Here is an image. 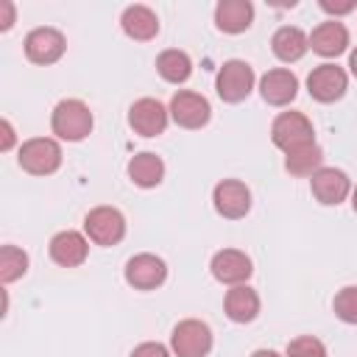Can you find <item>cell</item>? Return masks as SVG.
<instances>
[{"label":"cell","instance_id":"6da1fadb","mask_svg":"<svg viewBox=\"0 0 357 357\" xmlns=\"http://www.w3.org/2000/svg\"><path fill=\"white\" fill-rule=\"evenodd\" d=\"M95 126V117L89 112V106L78 98H67V100H59L53 114H50V128L59 139L64 142H81L89 137Z\"/></svg>","mask_w":357,"mask_h":357},{"label":"cell","instance_id":"7a4b0ae2","mask_svg":"<svg viewBox=\"0 0 357 357\" xmlns=\"http://www.w3.org/2000/svg\"><path fill=\"white\" fill-rule=\"evenodd\" d=\"M17 162L31 176H50L61 167V145L53 137H33L20 145Z\"/></svg>","mask_w":357,"mask_h":357},{"label":"cell","instance_id":"3957f363","mask_svg":"<svg viewBox=\"0 0 357 357\" xmlns=\"http://www.w3.org/2000/svg\"><path fill=\"white\" fill-rule=\"evenodd\" d=\"M271 139L279 151L290 153L301 145L315 142V128L304 112H282L271 123Z\"/></svg>","mask_w":357,"mask_h":357},{"label":"cell","instance_id":"277c9868","mask_svg":"<svg viewBox=\"0 0 357 357\" xmlns=\"http://www.w3.org/2000/svg\"><path fill=\"white\" fill-rule=\"evenodd\" d=\"M254 67L243 59H229L223 61V67L218 70V78H215V89H218V98L223 103H240L251 95L254 89Z\"/></svg>","mask_w":357,"mask_h":357},{"label":"cell","instance_id":"5b68a950","mask_svg":"<svg viewBox=\"0 0 357 357\" xmlns=\"http://www.w3.org/2000/svg\"><path fill=\"white\" fill-rule=\"evenodd\" d=\"M170 349L176 357H206L212 351V329L198 318H184L170 332Z\"/></svg>","mask_w":357,"mask_h":357},{"label":"cell","instance_id":"8992f818","mask_svg":"<svg viewBox=\"0 0 357 357\" xmlns=\"http://www.w3.org/2000/svg\"><path fill=\"white\" fill-rule=\"evenodd\" d=\"M84 231L95 245H117L126 237V218L114 206H95L84 218Z\"/></svg>","mask_w":357,"mask_h":357},{"label":"cell","instance_id":"52a82bcc","mask_svg":"<svg viewBox=\"0 0 357 357\" xmlns=\"http://www.w3.org/2000/svg\"><path fill=\"white\" fill-rule=\"evenodd\" d=\"M346 89H349V75L343 67L332 61L312 67V73L307 75V92L318 103H335L346 95Z\"/></svg>","mask_w":357,"mask_h":357},{"label":"cell","instance_id":"ba28073f","mask_svg":"<svg viewBox=\"0 0 357 357\" xmlns=\"http://www.w3.org/2000/svg\"><path fill=\"white\" fill-rule=\"evenodd\" d=\"M22 47H25L28 61L47 67V64H56V61L64 56V50H67V39H64V33H61L59 28L42 25V28H33V31L25 36Z\"/></svg>","mask_w":357,"mask_h":357},{"label":"cell","instance_id":"9c48e42d","mask_svg":"<svg viewBox=\"0 0 357 357\" xmlns=\"http://www.w3.org/2000/svg\"><path fill=\"white\" fill-rule=\"evenodd\" d=\"M212 204L215 212L226 220H240L251 209V190L240 178H223L212 190Z\"/></svg>","mask_w":357,"mask_h":357},{"label":"cell","instance_id":"30bf717a","mask_svg":"<svg viewBox=\"0 0 357 357\" xmlns=\"http://www.w3.org/2000/svg\"><path fill=\"white\" fill-rule=\"evenodd\" d=\"M170 117L181 128H204L212 117V106L204 95L192 89H178L170 98Z\"/></svg>","mask_w":357,"mask_h":357},{"label":"cell","instance_id":"8fae6325","mask_svg":"<svg viewBox=\"0 0 357 357\" xmlns=\"http://www.w3.org/2000/svg\"><path fill=\"white\" fill-rule=\"evenodd\" d=\"M126 282L134 287V290H156L159 284H165L167 279V265L162 257L156 254H134L128 262H126V271H123Z\"/></svg>","mask_w":357,"mask_h":357},{"label":"cell","instance_id":"7c38bea8","mask_svg":"<svg viewBox=\"0 0 357 357\" xmlns=\"http://www.w3.org/2000/svg\"><path fill=\"white\" fill-rule=\"evenodd\" d=\"M167 120H170V109H165L156 98H139L128 109V126L139 137H159V134H165Z\"/></svg>","mask_w":357,"mask_h":357},{"label":"cell","instance_id":"4fadbf2b","mask_svg":"<svg viewBox=\"0 0 357 357\" xmlns=\"http://www.w3.org/2000/svg\"><path fill=\"white\" fill-rule=\"evenodd\" d=\"M209 271H212V276L220 284L234 287V284H245L248 282V276L254 273V265H251V257L245 251H240V248H223V251H218L212 257Z\"/></svg>","mask_w":357,"mask_h":357},{"label":"cell","instance_id":"5bb4252c","mask_svg":"<svg viewBox=\"0 0 357 357\" xmlns=\"http://www.w3.org/2000/svg\"><path fill=\"white\" fill-rule=\"evenodd\" d=\"M310 190H312V198L324 206H337L349 198L351 192V181L343 170L337 167H321L318 173L310 176Z\"/></svg>","mask_w":357,"mask_h":357},{"label":"cell","instance_id":"9a60e30c","mask_svg":"<svg viewBox=\"0 0 357 357\" xmlns=\"http://www.w3.org/2000/svg\"><path fill=\"white\" fill-rule=\"evenodd\" d=\"M50 259L61 268H78L86 262V254H89V237H84L81 231L75 229H67V231H59L50 237Z\"/></svg>","mask_w":357,"mask_h":357},{"label":"cell","instance_id":"2e32d148","mask_svg":"<svg viewBox=\"0 0 357 357\" xmlns=\"http://www.w3.org/2000/svg\"><path fill=\"white\" fill-rule=\"evenodd\" d=\"M259 95L271 106H287L298 95V78L287 67H273L259 78Z\"/></svg>","mask_w":357,"mask_h":357},{"label":"cell","instance_id":"e0dca14e","mask_svg":"<svg viewBox=\"0 0 357 357\" xmlns=\"http://www.w3.org/2000/svg\"><path fill=\"white\" fill-rule=\"evenodd\" d=\"M310 50L324 59H337L340 53L349 50V28L337 20H326L315 25L310 33Z\"/></svg>","mask_w":357,"mask_h":357},{"label":"cell","instance_id":"ac0fdd59","mask_svg":"<svg viewBox=\"0 0 357 357\" xmlns=\"http://www.w3.org/2000/svg\"><path fill=\"white\" fill-rule=\"evenodd\" d=\"M120 28H123V33H126L128 39H134V42H151V39H156V33H159V17H156L153 8L137 3V6H128V8L123 11Z\"/></svg>","mask_w":357,"mask_h":357},{"label":"cell","instance_id":"d6986e66","mask_svg":"<svg viewBox=\"0 0 357 357\" xmlns=\"http://www.w3.org/2000/svg\"><path fill=\"white\" fill-rule=\"evenodd\" d=\"M223 312L234 324H251L259 315V296L248 284H234L223 296Z\"/></svg>","mask_w":357,"mask_h":357},{"label":"cell","instance_id":"ffe728a7","mask_svg":"<svg viewBox=\"0 0 357 357\" xmlns=\"http://www.w3.org/2000/svg\"><path fill=\"white\" fill-rule=\"evenodd\" d=\"M254 22V6L248 0H220L215 6V25L223 33H243Z\"/></svg>","mask_w":357,"mask_h":357},{"label":"cell","instance_id":"44dd1931","mask_svg":"<svg viewBox=\"0 0 357 357\" xmlns=\"http://www.w3.org/2000/svg\"><path fill=\"white\" fill-rule=\"evenodd\" d=\"M271 47H273V56L284 64H293L298 59H304V53L310 50V36L296 28V25H282L273 31L271 36Z\"/></svg>","mask_w":357,"mask_h":357},{"label":"cell","instance_id":"7402d4cb","mask_svg":"<svg viewBox=\"0 0 357 357\" xmlns=\"http://www.w3.org/2000/svg\"><path fill=\"white\" fill-rule=\"evenodd\" d=\"M128 178H131L137 187L151 190V187L162 184V178H165V162H162L156 153H151V151L134 153V156L128 159Z\"/></svg>","mask_w":357,"mask_h":357},{"label":"cell","instance_id":"603a6c76","mask_svg":"<svg viewBox=\"0 0 357 357\" xmlns=\"http://www.w3.org/2000/svg\"><path fill=\"white\" fill-rule=\"evenodd\" d=\"M156 73L167 84H184L192 75V59L178 47H167L156 56Z\"/></svg>","mask_w":357,"mask_h":357},{"label":"cell","instance_id":"cb8c5ba5","mask_svg":"<svg viewBox=\"0 0 357 357\" xmlns=\"http://www.w3.org/2000/svg\"><path fill=\"white\" fill-rule=\"evenodd\" d=\"M284 167L290 176H298V178H307L312 173H318L324 167V151L318 142H310V145H301L290 153H284Z\"/></svg>","mask_w":357,"mask_h":357},{"label":"cell","instance_id":"d4e9b609","mask_svg":"<svg viewBox=\"0 0 357 357\" xmlns=\"http://www.w3.org/2000/svg\"><path fill=\"white\" fill-rule=\"evenodd\" d=\"M25 273H28V254L17 245H3L0 248V279H3V284H11Z\"/></svg>","mask_w":357,"mask_h":357},{"label":"cell","instance_id":"484cf974","mask_svg":"<svg viewBox=\"0 0 357 357\" xmlns=\"http://www.w3.org/2000/svg\"><path fill=\"white\" fill-rule=\"evenodd\" d=\"M332 310L343 324H357V284H349L335 293Z\"/></svg>","mask_w":357,"mask_h":357},{"label":"cell","instance_id":"4316f807","mask_svg":"<svg viewBox=\"0 0 357 357\" xmlns=\"http://www.w3.org/2000/svg\"><path fill=\"white\" fill-rule=\"evenodd\" d=\"M287 357H326V346L312 337V335H301V337H293L287 343Z\"/></svg>","mask_w":357,"mask_h":357},{"label":"cell","instance_id":"83f0119b","mask_svg":"<svg viewBox=\"0 0 357 357\" xmlns=\"http://www.w3.org/2000/svg\"><path fill=\"white\" fill-rule=\"evenodd\" d=\"M131 357H170V351H167V346L148 340V343H139V346L131 351Z\"/></svg>","mask_w":357,"mask_h":357},{"label":"cell","instance_id":"f1b7e54d","mask_svg":"<svg viewBox=\"0 0 357 357\" xmlns=\"http://www.w3.org/2000/svg\"><path fill=\"white\" fill-rule=\"evenodd\" d=\"M321 8H324L326 14H335V17H340V14H349V11H354V8H357V3H354V0H346V3L321 0Z\"/></svg>","mask_w":357,"mask_h":357},{"label":"cell","instance_id":"f546056e","mask_svg":"<svg viewBox=\"0 0 357 357\" xmlns=\"http://www.w3.org/2000/svg\"><path fill=\"white\" fill-rule=\"evenodd\" d=\"M0 11H3L0 31H8V28L14 25V3H11V0H0Z\"/></svg>","mask_w":357,"mask_h":357},{"label":"cell","instance_id":"4dcf8cb0","mask_svg":"<svg viewBox=\"0 0 357 357\" xmlns=\"http://www.w3.org/2000/svg\"><path fill=\"white\" fill-rule=\"evenodd\" d=\"M0 131H3V142H0V151H11L14 148V128L8 120L0 123Z\"/></svg>","mask_w":357,"mask_h":357},{"label":"cell","instance_id":"1f68e13d","mask_svg":"<svg viewBox=\"0 0 357 357\" xmlns=\"http://www.w3.org/2000/svg\"><path fill=\"white\" fill-rule=\"evenodd\" d=\"M251 357H282L279 351H273V349H257Z\"/></svg>","mask_w":357,"mask_h":357},{"label":"cell","instance_id":"d6a6232c","mask_svg":"<svg viewBox=\"0 0 357 357\" xmlns=\"http://www.w3.org/2000/svg\"><path fill=\"white\" fill-rule=\"evenodd\" d=\"M349 70H351V75L357 78V47L349 53Z\"/></svg>","mask_w":357,"mask_h":357},{"label":"cell","instance_id":"836d02e7","mask_svg":"<svg viewBox=\"0 0 357 357\" xmlns=\"http://www.w3.org/2000/svg\"><path fill=\"white\" fill-rule=\"evenodd\" d=\"M351 209H354V215H357V187H351Z\"/></svg>","mask_w":357,"mask_h":357}]
</instances>
